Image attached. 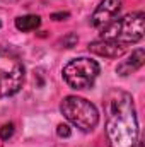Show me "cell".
<instances>
[{"mask_svg":"<svg viewBox=\"0 0 145 147\" xmlns=\"http://www.w3.org/2000/svg\"><path fill=\"white\" fill-rule=\"evenodd\" d=\"M106 134L111 147H132L138 142V120L130 92L109 91L104 99Z\"/></svg>","mask_w":145,"mask_h":147,"instance_id":"obj_1","label":"cell"},{"mask_svg":"<svg viewBox=\"0 0 145 147\" xmlns=\"http://www.w3.org/2000/svg\"><path fill=\"white\" fill-rule=\"evenodd\" d=\"M145 34V14L142 10L138 12H132L121 19L113 21L109 26H106L101 33V38L111 39L121 46H128V45H135L138 41H142Z\"/></svg>","mask_w":145,"mask_h":147,"instance_id":"obj_2","label":"cell"},{"mask_svg":"<svg viewBox=\"0 0 145 147\" xmlns=\"http://www.w3.org/2000/svg\"><path fill=\"white\" fill-rule=\"evenodd\" d=\"M26 80V67L14 51H0V99L17 94Z\"/></svg>","mask_w":145,"mask_h":147,"instance_id":"obj_3","label":"cell"},{"mask_svg":"<svg viewBox=\"0 0 145 147\" xmlns=\"http://www.w3.org/2000/svg\"><path fill=\"white\" fill-rule=\"evenodd\" d=\"M60 111L73 127H77L82 132H92L99 123L97 108L91 101L79 98V96L63 98V101L60 105Z\"/></svg>","mask_w":145,"mask_h":147,"instance_id":"obj_4","label":"cell"},{"mask_svg":"<svg viewBox=\"0 0 145 147\" xmlns=\"http://www.w3.org/2000/svg\"><path fill=\"white\" fill-rule=\"evenodd\" d=\"M99 63L92 58H87V57H79V58H73L70 60L63 70H62V75H63V80L68 84V87L72 89H87L91 87L97 75H99Z\"/></svg>","mask_w":145,"mask_h":147,"instance_id":"obj_5","label":"cell"},{"mask_svg":"<svg viewBox=\"0 0 145 147\" xmlns=\"http://www.w3.org/2000/svg\"><path fill=\"white\" fill-rule=\"evenodd\" d=\"M119 9H121V0H101L91 16V24L96 29L103 31L113 21H116Z\"/></svg>","mask_w":145,"mask_h":147,"instance_id":"obj_6","label":"cell"},{"mask_svg":"<svg viewBox=\"0 0 145 147\" xmlns=\"http://www.w3.org/2000/svg\"><path fill=\"white\" fill-rule=\"evenodd\" d=\"M87 48H89V51H92L99 57H104V58H118L126 51L125 46H121L111 39H106V38H99V39L89 43Z\"/></svg>","mask_w":145,"mask_h":147,"instance_id":"obj_7","label":"cell"},{"mask_svg":"<svg viewBox=\"0 0 145 147\" xmlns=\"http://www.w3.org/2000/svg\"><path fill=\"white\" fill-rule=\"evenodd\" d=\"M145 62V51L144 48H138V50H135L126 60H123L118 67H116V72L119 74V75H130V74L137 72L138 69H142V65H144Z\"/></svg>","mask_w":145,"mask_h":147,"instance_id":"obj_8","label":"cell"},{"mask_svg":"<svg viewBox=\"0 0 145 147\" xmlns=\"http://www.w3.org/2000/svg\"><path fill=\"white\" fill-rule=\"evenodd\" d=\"M41 26V17L34 14H28V16H21L15 19V28L21 33H29V31H36Z\"/></svg>","mask_w":145,"mask_h":147,"instance_id":"obj_9","label":"cell"},{"mask_svg":"<svg viewBox=\"0 0 145 147\" xmlns=\"http://www.w3.org/2000/svg\"><path fill=\"white\" fill-rule=\"evenodd\" d=\"M14 132H15V127H14L12 121L3 123V125L0 127V139H2V140H9V139L14 135Z\"/></svg>","mask_w":145,"mask_h":147,"instance_id":"obj_10","label":"cell"},{"mask_svg":"<svg viewBox=\"0 0 145 147\" xmlns=\"http://www.w3.org/2000/svg\"><path fill=\"white\" fill-rule=\"evenodd\" d=\"M56 134H58L60 137H70V127L65 125V123H60L58 128H56Z\"/></svg>","mask_w":145,"mask_h":147,"instance_id":"obj_11","label":"cell"},{"mask_svg":"<svg viewBox=\"0 0 145 147\" xmlns=\"http://www.w3.org/2000/svg\"><path fill=\"white\" fill-rule=\"evenodd\" d=\"M70 14L68 12H56V14H51V19H55V21H63V19H67Z\"/></svg>","mask_w":145,"mask_h":147,"instance_id":"obj_12","label":"cell"},{"mask_svg":"<svg viewBox=\"0 0 145 147\" xmlns=\"http://www.w3.org/2000/svg\"><path fill=\"white\" fill-rule=\"evenodd\" d=\"M132 147H144V144H142V142H140V140H138V142H137V144H135V146H132Z\"/></svg>","mask_w":145,"mask_h":147,"instance_id":"obj_13","label":"cell"},{"mask_svg":"<svg viewBox=\"0 0 145 147\" xmlns=\"http://www.w3.org/2000/svg\"><path fill=\"white\" fill-rule=\"evenodd\" d=\"M0 26H2V24H0Z\"/></svg>","mask_w":145,"mask_h":147,"instance_id":"obj_14","label":"cell"}]
</instances>
